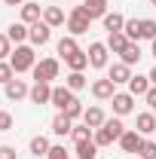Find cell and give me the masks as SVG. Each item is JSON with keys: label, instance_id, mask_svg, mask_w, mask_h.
Segmentation results:
<instances>
[{"label": "cell", "instance_id": "1", "mask_svg": "<svg viewBox=\"0 0 156 159\" xmlns=\"http://www.w3.org/2000/svg\"><path fill=\"white\" fill-rule=\"evenodd\" d=\"M122 132H126L122 119H119V116H113V119H104V125H101V129H95L92 141H95L98 147H110L113 141H119V138H122Z\"/></svg>", "mask_w": 156, "mask_h": 159}, {"label": "cell", "instance_id": "2", "mask_svg": "<svg viewBox=\"0 0 156 159\" xmlns=\"http://www.w3.org/2000/svg\"><path fill=\"white\" fill-rule=\"evenodd\" d=\"M9 64H12V70L16 74H25V70H34V64H37V55H34V49L31 46H16L12 49V55H9Z\"/></svg>", "mask_w": 156, "mask_h": 159}, {"label": "cell", "instance_id": "3", "mask_svg": "<svg viewBox=\"0 0 156 159\" xmlns=\"http://www.w3.org/2000/svg\"><path fill=\"white\" fill-rule=\"evenodd\" d=\"M58 58H40L34 64V83H52V80H58Z\"/></svg>", "mask_w": 156, "mask_h": 159}, {"label": "cell", "instance_id": "4", "mask_svg": "<svg viewBox=\"0 0 156 159\" xmlns=\"http://www.w3.org/2000/svg\"><path fill=\"white\" fill-rule=\"evenodd\" d=\"M89 25L92 19L86 16V9H83V3L71 9V16H67V31H71V37H80V34H86L89 31Z\"/></svg>", "mask_w": 156, "mask_h": 159}, {"label": "cell", "instance_id": "5", "mask_svg": "<svg viewBox=\"0 0 156 159\" xmlns=\"http://www.w3.org/2000/svg\"><path fill=\"white\" fill-rule=\"evenodd\" d=\"M117 144L122 147V153L135 156L138 150H141V144H144V135H141V132H135V129H126V132H122V138H119Z\"/></svg>", "mask_w": 156, "mask_h": 159}, {"label": "cell", "instance_id": "6", "mask_svg": "<svg viewBox=\"0 0 156 159\" xmlns=\"http://www.w3.org/2000/svg\"><path fill=\"white\" fill-rule=\"evenodd\" d=\"M110 104H113V113H117V116H129V113L135 110V95H132V92H117V95L110 98Z\"/></svg>", "mask_w": 156, "mask_h": 159}, {"label": "cell", "instance_id": "7", "mask_svg": "<svg viewBox=\"0 0 156 159\" xmlns=\"http://www.w3.org/2000/svg\"><path fill=\"white\" fill-rule=\"evenodd\" d=\"M74 98H77V95H74L67 86H52V101H49V104H52L58 113H64V110H67V104H71Z\"/></svg>", "mask_w": 156, "mask_h": 159}, {"label": "cell", "instance_id": "8", "mask_svg": "<svg viewBox=\"0 0 156 159\" xmlns=\"http://www.w3.org/2000/svg\"><path fill=\"white\" fill-rule=\"evenodd\" d=\"M89 64L92 67H107V55H110V49H107V43H89Z\"/></svg>", "mask_w": 156, "mask_h": 159}, {"label": "cell", "instance_id": "9", "mask_svg": "<svg viewBox=\"0 0 156 159\" xmlns=\"http://www.w3.org/2000/svg\"><path fill=\"white\" fill-rule=\"evenodd\" d=\"M28 28H31L28 40H31L34 46H46V43H49V37H52V28H49L46 21H34V25H28Z\"/></svg>", "mask_w": 156, "mask_h": 159}, {"label": "cell", "instance_id": "10", "mask_svg": "<svg viewBox=\"0 0 156 159\" xmlns=\"http://www.w3.org/2000/svg\"><path fill=\"white\" fill-rule=\"evenodd\" d=\"M92 95H95L98 101H110L113 98V95H117V83H113V80H95V83H92Z\"/></svg>", "mask_w": 156, "mask_h": 159}, {"label": "cell", "instance_id": "11", "mask_svg": "<svg viewBox=\"0 0 156 159\" xmlns=\"http://www.w3.org/2000/svg\"><path fill=\"white\" fill-rule=\"evenodd\" d=\"M3 92H6V98H9V101H21V98L31 95V89H28L25 80H9V83L3 86Z\"/></svg>", "mask_w": 156, "mask_h": 159}, {"label": "cell", "instance_id": "12", "mask_svg": "<svg viewBox=\"0 0 156 159\" xmlns=\"http://www.w3.org/2000/svg\"><path fill=\"white\" fill-rule=\"evenodd\" d=\"M28 98H31V104H40V107L49 104V101H52V86H49V83H34Z\"/></svg>", "mask_w": 156, "mask_h": 159}, {"label": "cell", "instance_id": "13", "mask_svg": "<svg viewBox=\"0 0 156 159\" xmlns=\"http://www.w3.org/2000/svg\"><path fill=\"white\" fill-rule=\"evenodd\" d=\"M107 80H113L117 86H122V83L129 86V80H132V67H129V64H122V61H113V64H110V70H107Z\"/></svg>", "mask_w": 156, "mask_h": 159}, {"label": "cell", "instance_id": "14", "mask_svg": "<svg viewBox=\"0 0 156 159\" xmlns=\"http://www.w3.org/2000/svg\"><path fill=\"white\" fill-rule=\"evenodd\" d=\"M28 34H31V28H28V25H25V21H12V25H9V28H6V37L12 40V43H16V46H21V43H25V40H28Z\"/></svg>", "mask_w": 156, "mask_h": 159}, {"label": "cell", "instance_id": "15", "mask_svg": "<svg viewBox=\"0 0 156 159\" xmlns=\"http://www.w3.org/2000/svg\"><path fill=\"white\" fill-rule=\"evenodd\" d=\"M135 132H141V135H153L156 132V113H138V119H135Z\"/></svg>", "mask_w": 156, "mask_h": 159}, {"label": "cell", "instance_id": "16", "mask_svg": "<svg viewBox=\"0 0 156 159\" xmlns=\"http://www.w3.org/2000/svg\"><path fill=\"white\" fill-rule=\"evenodd\" d=\"M21 21H25V25L43 21V6H40V3H21Z\"/></svg>", "mask_w": 156, "mask_h": 159}, {"label": "cell", "instance_id": "17", "mask_svg": "<svg viewBox=\"0 0 156 159\" xmlns=\"http://www.w3.org/2000/svg\"><path fill=\"white\" fill-rule=\"evenodd\" d=\"M43 21H46L49 28H61V25H67V19H64V12H61L58 6H43Z\"/></svg>", "mask_w": 156, "mask_h": 159}, {"label": "cell", "instance_id": "18", "mask_svg": "<svg viewBox=\"0 0 156 159\" xmlns=\"http://www.w3.org/2000/svg\"><path fill=\"white\" fill-rule=\"evenodd\" d=\"M104 43H107V49H110L113 55H119V52H122L132 40L126 37V31H117V34H107V40H104Z\"/></svg>", "mask_w": 156, "mask_h": 159}, {"label": "cell", "instance_id": "19", "mask_svg": "<svg viewBox=\"0 0 156 159\" xmlns=\"http://www.w3.org/2000/svg\"><path fill=\"white\" fill-rule=\"evenodd\" d=\"M150 86L153 83H150V77H144V74H132V80H129V92L132 95H147Z\"/></svg>", "mask_w": 156, "mask_h": 159}, {"label": "cell", "instance_id": "20", "mask_svg": "<svg viewBox=\"0 0 156 159\" xmlns=\"http://www.w3.org/2000/svg\"><path fill=\"white\" fill-rule=\"evenodd\" d=\"M74 132V119L64 116V113H58V116L52 119V135H58V138H64V135H71Z\"/></svg>", "mask_w": 156, "mask_h": 159}, {"label": "cell", "instance_id": "21", "mask_svg": "<svg viewBox=\"0 0 156 159\" xmlns=\"http://www.w3.org/2000/svg\"><path fill=\"white\" fill-rule=\"evenodd\" d=\"M101 21H104V31H107V34H117V31L126 28V16H122V12H107Z\"/></svg>", "mask_w": 156, "mask_h": 159}, {"label": "cell", "instance_id": "22", "mask_svg": "<svg viewBox=\"0 0 156 159\" xmlns=\"http://www.w3.org/2000/svg\"><path fill=\"white\" fill-rule=\"evenodd\" d=\"M104 110H101V107H86V113H83V122H86V125H89V129H101V125H104Z\"/></svg>", "mask_w": 156, "mask_h": 159}, {"label": "cell", "instance_id": "23", "mask_svg": "<svg viewBox=\"0 0 156 159\" xmlns=\"http://www.w3.org/2000/svg\"><path fill=\"white\" fill-rule=\"evenodd\" d=\"M64 64H67L71 70H86V67H89V52L77 49L74 55H67V58H64Z\"/></svg>", "mask_w": 156, "mask_h": 159}, {"label": "cell", "instance_id": "24", "mask_svg": "<svg viewBox=\"0 0 156 159\" xmlns=\"http://www.w3.org/2000/svg\"><path fill=\"white\" fill-rule=\"evenodd\" d=\"M64 86H67L71 92H83V89L89 86V80L83 77V70H71V74H67V80H64Z\"/></svg>", "mask_w": 156, "mask_h": 159}, {"label": "cell", "instance_id": "25", "mask_svg": "<svg viewBox=\"0 0 156 159\" xmlns=\"http://www.w3.org/2000/svg\"><path fill=\"white\" fill-rule=\"evenodd\" d=\"M49 150H52V144L46 135H37V138H31V156H49Z\"/></svg>", "mask_w": 156, "mask_h": 159}, {"label": "cell", "instance_id": "26", "mask_svg": "<svg viewBox=\"0 0 156 159\" xmlns=\"http://www.w3.org/2000/svg\"><path fill=\"white\" fill-rule=\"evenodd\" d=\"M119 61H122V64H129V67L138 64V61H141V46H138V43H129V46L119 52Z\"/></svg>", "mask_w": 156, "mask_h": 159}, {"label": "cell", "instance_id": "27", "mask_svg": "<svg viewBox=\"0 0 156 159\" xmlns=\"http://www.w3.org/2000/svg\"><path fill=\"white\" fill-rule=\"evenodd\" d=\"M77 49H80V46H77V40L71 37V34H67V37H61V40H58V46H55V52H58L61 58H67V55H74Z\"/></svg>", "mask_w": 156, "mask_h": 159}, {"label": "cell", "instance_id": "28", "mask_svg": "<svg viewBox=\"0 0 156 159\" xmlns=\"http://www.w3.org/2000/svg\"><path fill=\"white\" fill-rule=\"evenodd\" d=\"M92 135H95V129H89L86 122H83V125H74V132H71L74 144H83V141H92Z\"/></svg>", "mask_w": 156, "mask_h": 159}, {"label": "cell", "instance_id": "29", "mask_svg": "<svg viewBox=\"0 0 156 159\" xmlns=\"http://www.w3.org/2000/svg\"><path fill=\"white\" fill-rule=\"evenodd\" d=\"M95 153H98L95 141H83V144H77V159H95Z\"/></svg>", "mask_w": 156, "mask_h": 159}, {"label": "cell", "instance_id": "30", "mask_svg": "<svg viewBox=\"0 0 156 159\" xmlns=\"http://www.w3.org/2000/svg\"><path fill=\"white\" fill-rule=\"evenodd\" d=\"M122 31H126V37L132 40V43H138L141 40V19H126V28Z\"/></svg>", "mask_w": 156, "mask_h": 159}, {"label": "cell", "instance_id": "31", "mask_svg": "<svg viewBox=\"0 0 156 159\" xmlns=\"http://www.w3.org/2000/svg\"><path fill=\"white\" fill-rule=\"evenodd\" d=\"M141 40H156V21L141 19Z\"/></svg>", "mask_w": 156, "mask_h": 159}, {"label": "cell", "instance_id": "32", "mask_svg": "<svg viewBox=\"0 0 156 159\" xmlns=\"http://www.w3.org/2000/svg\"><path fill=\"white\" fill-rule=\"evenodd\" d=\"M138 156H141V159H156V138L153 141H144L141 150H138Z\"/></svg>", "mask_w": 156, "mask_h": 159}, {"label": "cell", "instance_id": "33", "mask_svg": "<svg viewBox=\"0 0 156 159\" xmlns=\"http://www.w3.org/2000/svg\"><path fill=\"white\" fill-rule=\"evenodd\" d=\"M83 113H86V110H83V104H80V98H74L71 104H67V110H64V116H71V119H80Z\"/></svg>", "mask_w": 156, "mask_h": 159}, {"label": "cell", "instance_id": "34", "mask_svg": "<svg viewBox=\"0 0 156 159\" xmlns=\"http://www.w3.org/2000/svg\"><path fill=\"white\" fill-rule=\"evenodd\" d=\"M9 80H16V70H12V64H9V61H0V83L6 86Z\"/></svg>", "mask_w": 156, "mask_h": 159}, {"label": "cell", "instance_id": "35", "mask_svg": "<svg viewBox=\"0 0 156 159\" xmlns=\"http://www.w3.org/2000/svg\"><path fill=\"white\" fill-rule=\"evenodd\" d=\"M9 55H12V40L6 37V34H0V61L9 58Z\"/></svg>", "mask_w": 156, "mask_h": 159}, {"label": "cell", "instance_id": "36", "mask_svg": "<svg viewBox=\"0 0 156 159\" xmlns=\"http://www.w3.org/2000/svg\"><path fill=\"white\" fill-rule=\"evenodd\" d=\"M46 159H71V156H67V150H64L61 144H52V150H49V156H46Z\"/></svg>", "mask_w": 156, "mask_h": 159}, {"label": "cell", "instance_id": "37", "mask_svg": "<svg viewBox=\"0 0 156 159\" xmlns=\"http://www.w3.org/2000/svg\"><path fill=\"white\" fill-rule=\"evenodd\" d=\"M0 159H19L16 147H9V144H0Z\"/></svg>", "mask_w": 156, "mask_h": 159}, {"label": "cell", "instance_id": "38", "mask_svg": "<svg viewBox=\"0 0 156 159\" xmlns=\"http://www.w3.org/2000/svg\"><path fill=\"white\" fill-rule=\"evenodd\" d=\"M9 129H12V116L6 110H0V132H9Z\"/></svg>", "mask_w": 156, "mask_h": 159}, {"label": "cell", "instance_id": "39", "mask_svg": "<svg viewBox=\"0 0 156 159\" xmlns=\"http://www.w3.org/2000/svg\"><path fill=\"white\" fill-rule=\"evenodd\" d=\"M144 101H147V104H150V107L156 110V86H150V89H147V95H144Z\"/></svg>", "mask_w": 156, "mask_h": 159}, {"label": "cell", "instance_id": "40", "mask_svg": "<svg viewBox=\"0 0 156 159\" xmlns=\"http://www.w3.org/2000/svg\"><path fill=\"white\" fill-rule=\"evenodd\" d=\"M3 3H6V6H21L25 0H3Z\"/></svg>", "mask_w": 156, "mask_h": 159}, {"label": "cell", "instance_id": "41", "mask_svg": "<svg viewBox=\"0 0 156 159\" xmlns=\"http://www.w3.org/2000/svg\"><path fill=\"white\" fill-rule=\"evenodd\" d=\"M150 55L156 58V40H150Z\"/></svg>", "mask_w": 156, "mask_h": 159}, {"label": "cell", "instance_id": "42", "mask_svg": "<svg viewBox=\"0 0 156 159\" xmlns=\"http://www.w3.org/2000/svg\"><path fill=\"white\" fill-rule=\"evenodd\" d=\"M147 77H150V83H153V86H156V67H153V70H150V74H147Z\"/></svg>", "mask_w": 156, "mask_h": 159}, {"label": "cell", "instance_id": "43", "mask_svg": "<svg viewBox=\"0 0 156 159\" xmlns=\"http://www.w3.org/2000/svg\"><path fill=\"white\" fill-rule=\"evenodd\" d=\"M95 3H104V6H107V0H95Z\"/></svg>", "mask_w": 156, "mask_h": 159}, {"label": "cell", "instance_id": "44", "mask_svg": "<svg viewBox=\"0 0 156 159\" xmlns=\"http://www.w3.org/2000/svg\"><path fill=\"white\" fill-rule=\"evenodd\" d=\"M150 3H153V6H156V0H150Z\"/></svg>", "mask_w": 156, "mask_h": 159}, {"label": "cell", "instance_id": "45", "mask_svg": "<svg viewBox=\"0 0 156 159\" xmlns=\"http://www.w3.org/2000/svg\"><path fill=\"white\" fill-rule=\"evenodd\" d=\"M153 113H156V110H153Z\"/></svg>", "mask_w": 156, "mask_h": 159}, {"label": "cell", "instance_id": "46", "mask_svg": "<svg viewBox=\"0 0 156 159\" xmlns=\"http://www.w3.org/2000/svg\"><path fill=\"white\" fill-rule=\"evenodd\" d=\"M153 135H156V132H153Z\"/></svg>", "mask_w": 156, "mask_h": 159}]
</instances>
